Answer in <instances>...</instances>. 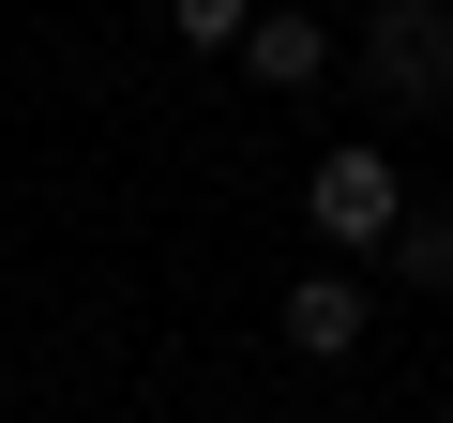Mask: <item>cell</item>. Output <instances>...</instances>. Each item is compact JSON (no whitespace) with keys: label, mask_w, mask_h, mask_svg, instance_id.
<instances>
[{"label":"cell","mask_w":453,"mask_h":423,"mask_svg":"<svg viewBox=\"0 0 453 423\" xmlns=\"http://www.w3.org/2000/svg\"><path fill=\"white\" fill-rule=\"evenodd\" d=\"M393 212H408V166H393L378 136H333V151L303 166V227H318L333 258H378V242H393Z\"/></svg>","instance_id":"1"},{"label":"cell","mask_w":453,"mask_h":423,"mask_svg":"<svg viewBox=\"0 0 453 423\" xmlns=\"http://www.w3.org/2000/svg\"><path fill=\"white\" fill-rule=\"evenodd\" d=\"M348 61H363L378 106H438L453 91V0H378V16L348 31Z\"/></svg>","instance_id":"2"},{"label":"cell","mask_w":453,"mask_h":423,"mask_svg":"<svg viewBox=\"0 0 453 423\" xmlns=\"http://www.w3.org/2000/svg\"><path fill=\"white\" fill-rule=\"evenodd\" d=\"M273 333H288V348H303V363H348V348H363V333H378V303H363V273H303V288H288V318H273Z\"/></svg>","instance_id":"3"},{"label":"cell","mask_w":453,"mask_h":423,"mask_svg":"<svg viewBox=\"0 0 453 423\" xmlns=\"http://www.w3.org/2000/svg\"><path fill=\"white\" fill-rule=\"evenodd\" d=\"M226 61H242V76H257V91H318V76H333V61H348V46H333V31H318V16H257V31H242V46H226Z\"/></svg>","instance_id":"4"},{"label":"cell","mask_w":453,"mask_h":423,"mask_svg":"<svg viewBox=\"0 0 453 423\" xmlns=\"http://www.w3.org/2000/svg\"><path fill=\"white\" fill-rule=\"evenodd\" d=\"M378 273L438 303V288H453V212H393V242H378Z\"/></svg>","instance_id":"5"},{"label":"cell","mask_w":453,"mask_h":423,"mask_svg":"<svg viewBox=\"0 0 453 423\" xmlns=\"http://www.w3.org/2000/svg\"><path fill=\"white\" fill-rule=\"evenodd\" d=\"M166 31H181V46H211V61H226V46H242V31H257V0H166Z\"/></svg>","instance_id":"6"}]
</instances>
